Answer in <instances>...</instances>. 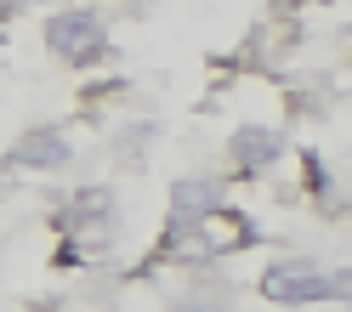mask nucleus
<instances>
[{
  "label": "nucleus",
  "mask_w": 352,
  "mask_h": 312,
  "mask_svg": "<svg viewBox=\"0 0 352 312\" xmlns=\"http://www.w3.org/2000/svg\"><path fill=\"white\" fill-rule=\"evenodd\" d=\"M352 278H329L318 267H301V261H278L261 273V289L267 301H284V307H301V301H324V296H346Z\"/></svg>",
  "instance_id": "1"
},
{
  "label": "nucleus",
  "mask_w": 352,
  "mask_h": 312,
  "mask_svg": "<svg viewBox=\"0 0 352 312\" xmlns=\"http://www.w3.org/2000/svg\"><path fill=\"white\" fill-rule=\"evenodd\" d=\"M46 46H52L63 63H91V57H102V46H108V29H102L97 12H57L52 23H46Z\"/></svg>",
  "instance_id": "2"
},
{
  "label": "nucleus",
  "mask_w": 352,
  "mask_h": 312,
  "mask_svg": "<svg viewBox=\"0 0 352 312\" xmlns=\"http://www.w3.org/2000/svg\"><path fill=\"white\" fill-rule=\"evenodd\" d=\"M228 153H233L245 170H267L278 153H284V137H278V131H267V125H239L233 137H228Z\"/></svg>",
  "instance_id": "3"
},
{
  "label": "nucleus",
  "mask_w": 352,
  "mask_h": 312,
  "mask_svg": "<svg viewBox=\"0 0 352 312\" xmlns=\"http://www.w3.org/2000/svg\"><path fill=\"white\" fill-rule=\"evenodd\" d=\"M216 210V182H205V176H188V182H176L170 193V227L188 233L193 221H205Z\"/></svg>",
  "instance_id": "4"
},
{
  "label": "nucleus",
  "mask_w": 352,
  "mask_h": 312,
  "mask_svg": "<svg viewBox=\"0 0 352 312\" xmlns=\"http://www.w3.org/2000/svg\"><path fill=\"white\" fill-rule=\"evenodd\" d=\"M69 159H74V148L63 131H29L17 142V165H29V170H63Z\"/></svg>",
  "instance_id": "5"
}]
</instances>
